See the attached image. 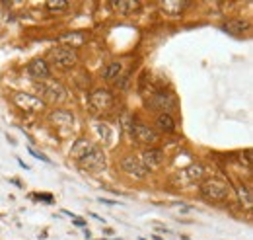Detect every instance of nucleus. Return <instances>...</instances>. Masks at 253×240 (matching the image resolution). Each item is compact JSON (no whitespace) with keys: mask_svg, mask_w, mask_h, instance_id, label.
Masks as SVG:
<instances>
[{"mask_svg":"<svg viewBox=\"0 0 253 240\" xmlns=\"http://www.w3.org/2000/svg\"><path fill=\"white\" fill-rule=\"evenodd\" d=\"M76 61H78V55H76V51H74V49H68V47H63V45L49 49V53H47V59H45V63H47V65L51 63L53 66H57V68H63V70H68V68H72V66L76 65Z\"/></svg>","mask_w":253,"mask_h":240,"instance_id":"nucleus-1","label":"nucleus"},{"mask_svg":"<svg viewBox=\"0 0 253 240\" xmlns=\"http://www.w3.org/2000/svg\"><path fill=\"white\" fill-rule=\"evenodd\" d=\"M201 194H203V197H207L211 201H228L230 199V188H228V184L222 182V180H216V178L205 180L201 184Z\"/></svg>","mask_w":253,"mask_h":240,"instance_id":"nucleus-2","label":"nucleus"},{"mask_svg":"<svg viewBox=\"0 0 253 240\" xmlns=\"http://www.w3.org/2000/svg\"><path fill=\"white\" fill-rule=\"evenodd\" d=\"M35 88H37V92H41V96H43L45 102H49V104H63V102L66 100V90H64L59 82L43 80V82H39Z\"/></svg>","mask_w":253,"mask_h":240,"instance_id":"nucleus-3","label":"nucleus"},{"mask_svg":"<svg viewBox=\"0 0 253 240\" xmlns=\"http://www.w3.org/2000/svg\"><path fill=\"white\" fill-rule=\"evenodd\" d=\"M88 104H90V108H92L94 113H104V111H109V109L113 108L115 100H113V94H111L109 90L100 88V90L90 92Z\"/></svg>","mask_w":253,"mask_h":240,"instance_id":"nucleus-4","label":"nucleus"},{"mask_svg":"<svg viewBox=\"0 0 253 240\" xmlns=\"http://www.w3.org/2000/svg\"><path fill=\"white\" fill-rule=\"evenodd\" d=\"M146 106H148L150 109H156V111H162V113H169V111L175 108V98H173L171 92L156 90V92L148 98Z\"/></svg>","mask_w":253,"mask_h":240,"instance_id":"nucleus-5","label":"nucleus"},{"mask_svg":"<svg viewBox=\"0 0 253 240\" xmlns=\"http://www.w3.org/2000/svg\"><path fill=\"white\" fill-rule=\"evenodd\" d=\"M78 166L86 172H102L105 170V154L100 147H94L84 158L78 160Z\"/></svg>","mask_w":253,"mask_h":240,"instance_id":"nucleus-6","label":"nucleus"},{"mask_svg":"<svg viewBox=\"0 0 253 240\" xmlns=\"http://www.w3.org/2000/svg\"><path fill=\"white\" fill-rule=\"evenodd\" d=\"M138 143H144V145H156L158 141H160V135H158V131L156 129H152V127H148V125H144V123H136L134 127H132V133H130Z\"/></svg>","mask_w":253,"mask_h":240,"instance_id":"nucleus-7","label":"nucleus"},{"mask_svg":"<svg viewBox=\"0 0 253 240\" xmlns=\"http://www.w3.org/2000/svg\"><path fill=\"white\" fill-rule=\"evenodd\" d=\"M14 102H16L18 108L27 109V111H37V109L43 108V100H39V98H35V96H31V94H25V92L14 94Z\"/></svg>","mask_w":253,"mask_h":240,"instance_id":"nucleus-8","label":"nucleus"},{"mask_svg":"<svg viewBox=\"0 0 253 240\" xmlns=\"http://www.w3.org/2000/svg\"><path fill=\"white\" fill-rule=\"evenodd\" d=\"M27 72H29V76L31 78H35V80H49V76H51V68H49V65L45 63V59H33L31 63H29V66H27Z\"/></svg>","mask_w":253,"mask_h":240,"instance_id":"nucleus-9","label":"nucleus"},{"mask_svg":"<svg viewBox=\"0 0 253 240\" xmlns=\"http://www.w3.org/2000/svg\"><path fill=\"white\" fill-rule=\"evenodd\" d=\"M121 168L125 170L126 174L134 176V178H144V176L148 174V170L142 166V162H140L138 158H134V156H125V158L121 160Z\"/></svg>","mask_w":253,"mask_h":240,"instance_id":"nucleus-10","label":"nucleus"},{"mask_svg":"<svg viewBox=\"0 0 253 240\" xmlns=\"http://www.w3.org/2000/svg\"><path fill=\"white\" fill-rule=\"evenodd\" d=\"M57 41L63 45V47H68V49H76V47H82L86 43V35L82 31H68V33H63L57 37Z\"/></svg>","mask_w":253,"mask_h":240,"instance_id":"nucleus-11","label":"nucleus"},{"mask_svg":"<svg viewBox=\"0 0 253 240\" xmlns=\"http://www.w3.org/2000/svg\"><path fill=\"white\" fill-rule=\"evenodd\" d=\"M140 162H142V166L146 170H154V168H158L164 162V153L160 149H146L142 153V160Z\"/></svg>","mask_w":253,"mask_h":240,"instance_id":"nucleus-12","label":"nucleus"},{"mask_svg":"<svg viewBox=\"0 0 253 240\" xmlns=\"http://www.w3.org/2000/svg\"><path fill=\"white\" fill-rule=\"evenodd\" d=\"M203 174H205V168H203L201 164H193V166L183 168V170L179 172V176H177V178H179L183 184H191V182L201 180V178H203Z\"/></svg>","mask_w":253,"mask_h":240,"instance_id":"nucleus-13","label":"nucleus"},{"mask_svg":"<svg viewBox=\"0 0 253 240\" xmlns=\"http://www.w3.org/2000/svg\"><path fill=\"white\" fill-rule=\"evenodd\" d=\"M94 147H96V145H94L90 139H78V141L72 145V149H70V156L78 162V160H80V158H84V156H86Z\"/></svg>","mask_w":253,"mask_h":240,"instance_id":"nucleus-14","label":"nucleus"},{"mask_svg":"<svg viewBox=\"0 0 253 240\" xmlns=\"http://www.w3.org/2000/svg\"><path fill=\"white\" fill-rule=\"evenodd\" d=\"M222 29L226 33H230V35H244L250 29V22H246V20H228L222 25Z\"/></svg>","mask_w":253,"mask_h":240,"instance_id":"nucleus-15","label":"nucleus"},{"mask_svg":"<svg viewBox=\"0 0 253 240\" xmlns=\"http://www.w3.org/2000/svg\"><path fill=\"white\" fill-rule=\"evenodd\" d=\"M111 8L123 16H130L140 8V2L138 0H115L111 2Z\"/></svg>","mask_w":253,"mask_h":240,"instance_id":"nucleus-16","label":"nucleus"},{"mask_svg":"<svg viewBox=\"0 0 253 240\" xmlns=\"http://www.w3.org/2000/svg\"><path fill=\"white\" fill-rule=\"evenodd\" d=\"M166 14H171V16H179L183 12L185 6H189V2H183V0H162L158 4Z\"/></svg>","mask_w":253,"mask_h":240,"instance_id":"nucleus-17","label":"nucleus"},{"mask_svg":"<svg viewBox=\"0 0 253 240\" xmlns=\"http://www.w3.org/2000/svg\"><path fill=\"white\" fill-rule=\"evenodd\" d=\"M156 127H158L160 131H164V133H173L175 121H173V117H171L169 113H160L158 119H156Z\"/></svg>","mask_w":253,"mask_h":240,"instance_id":"nucleus-18","label":"nucleus"},{"mask_svg":"<svg viewBox=\"0 0 253 240\" xmlns=\"http://www.w3.org/2000/svg\"><path fill=\"white\" fill-rule=\"evenodd\" d=\"M121 70H123L121 63H109V65L104 68V78L109 80V82H113V80H117V78L121 76Z\"/></svg>","mask_w":253,"mask_h":240,"instance_id":"nucleus-19","label":"nucleus"},{"mask_svg":"<svg viewBox=\"0 0 253 240\" xmlns=\"http://www.w3.org/2000/svg\"><path fill=\"white\" fill-rule=\"evenodd\" d=\"M51 119H53L55 123H59V125H72V123H74V115H72L70 111H63V109H57V111L51 115Z\"/></svg>","mask_w":253,"mask_h":240,"instance_id":"nucleus-20","label":"nucleus"},{"mask_svg":"<svg viewBox=\"0 0 253 240\" xmlns=\"http://www.w3.org/2000/svg\"><path fill=\"white\" fill-rule=\"evenodd\" d=\"M236 192H238V196H240V199H242V203H246V207H252V194H250V190L246 188V186H236Z\"/></svg>","mask_w":253,"mask_h":240,"instance_id":"nucleus-21","label":"nucleus"},{"mask_svg":"<svg viewBox=\"0 0 253 240\" xmlns=\"http://www.w3.org/2000/svg\"><path fill=\"white\" fill-rule=\"evenodd\" d=\"M68 6V2H64V0H57V2H47V8L49 10H64Z\"/></svg>","mask_w":253,"mask_h":240,"instance_id":"nucleus-22","label":"nucleus"},{"mask_svg":"<svg viewBox=\"0 0 253 240\" xmlns=\"http://www.w3.org/2000/svg\"><path fill=\"white\" fill-rule=\"evenodd\" d=\"M27 153H29V154H31L33 158H37V160H43V162H51V158H47L45 154H39V153H37V151H35L33 147H27Z\"/></svg>","mask_w":253,"mask_h":240,"instance_id":"nucleus-23","label":"nucleus"},{"mask_svg":"<svg viewBox=\"0 0 253 240\" xmlns=\"http://www.w3.org/2000/svg\"><path fill=\"white\" fill-rule=\"evenodd\" d=\"M31 197H35V199H47L45 203H53V196L51 194H33Z\"/></svg>","mask_w":253,"mask_h":240,"instance_id":"nucleus-24","label":"nucleus"},{"mask_svg":"<svg viewBox=\"0 0 253 240\" xmlns=\"http://www.w3.org/2000/svg\"><path fill=\"white\" fill-rule=\"evenodd\" d=\"M100 203H105V205H117L119 201H111V199H100Z\"/></svg>","mask_w":253,"mask_h":240,"instance_id":"nucleus-25","label":"nucleus"},{"mask_svg":"<svg viewBox=\"0 0 253 240\" xmlns=\"http://www.w3.org/2000/svg\"><path fill=\"white\" fill-rule=\"evenodd\" d=\"M90 217H94V219H98L100 223H105V219H104V217H100V215H96V213H90Z\"/></svg>","mask_w":253,"mask_h":240,"instance_id":"nucleus-26","label":"nucleus"},{"mask_svg":"<svg viewBox=\"0 0 253 240\" xmlns=\"http://www.w3.org/2000/svg\"><path fill=\"white\" fill-rule=\"evenodd\" d=\"M104 235H107V237H111V235H113V231H111V229H104Z\"/></svg>","mask_w":253,"mask_h":240,"instance_id":"nucleus-27","label":"nucleus"}]
</instances>
